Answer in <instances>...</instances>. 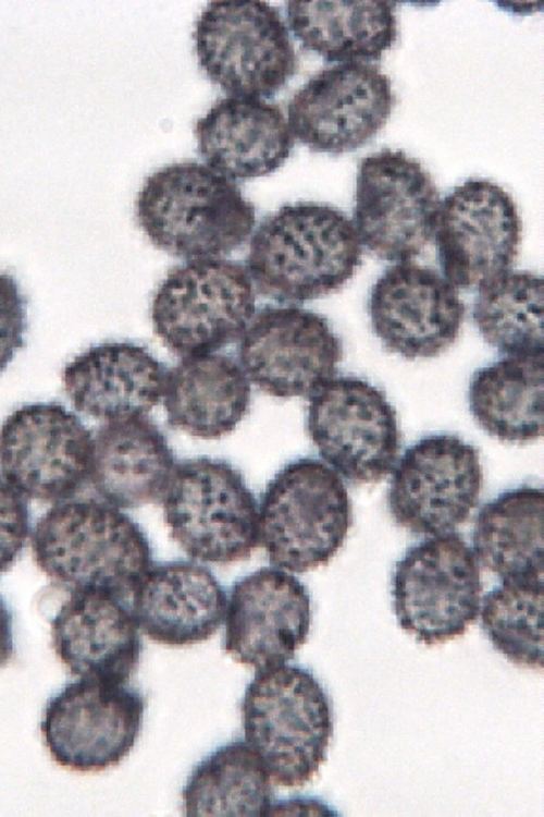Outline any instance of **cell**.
<instances>
[{
  "label": "cell",
  "instance_id": "6da1fadb",
  "mask_svg": "<svg viewBox=\"0 0 544 817\" xmlns=\"http://www.w3.org/2000/svg\"><path fill=\"white\" fill-rule=\"evenodd\" d=\"M361 255L355 225L342 210L300 202L263 219L250 239L247 268L261 295L302 303L339 291Z\"/></svg>",
  "mask_w": 544,
  "mask_h": 817
},
{
  "label": "cell",
  "instance_id": "52a82bcc",
  "mask_svg": "<svg viewBox=\"0 0 544 817\" xmlns=\"http://www.w3.org/2000/svg\"><path fill=\"white\" fill-rule=\"evenodd\" d=\"M193 38L206 75L234 96L273 97L297 71L288 29L267 1H210Z\"/></svg>",
  "mask_w": 544,
  "mask_h": 817
},
{
  "label": "cell",
  "instance_id": "4dcf8cb0",
  "mask_svg": "<svg viewBox=\"0 0 544 817\" xmlns=\"http://www.w3.org/2000/svg\"><path fill=\"white\" fill-rule=\"evenodd\" d=\"M481 601L482 625L496 650L520 667L543 669V576L503 580Z\"/></svg>",
  "mask_w": 544,
  "mask_h": 817
},
{
  "label": "cell",
  "instance_id": "484cf974",
  "mask_svg": "<svg viewBox=\"0 0 544 817\" xmlns=\"http://www.w3.org/2000/svg\"><path fill=\"white\" fill-rule=\"evenodd\" d=\"M394 1L286 2L290 29L301 46L327 62L380 60L397 39Z\"/></svg>",
  "mask_w": 544,
  "mask_h": 817
},
{
  "label": "cell",
  "instance_id": "4fadbf2b",
  "mask_svg": "<svg viewBox=\"0 0 544 817\" xmlns=\"http://www.w3.org/2000/svg\"><path fill=\"white\" fill-rule=\"evenodd\" d=\"M91 454L90 431L57 402L25 404L0 427V472L30 499L73 497L89 479Z\"/></svg>",
  "mask_w": 544,
  "mask_h": 817
},
{
  "label": "cell",
  "instance_id": "44dd1931",
  "mask_svg": "<svg viewBox=\"0 0 544 817\" xmlns=\"http://www.w3.org/2000/svg\"><path fill=\"white\" fill-rule=\"evenodd\" d=\"M226 609L225 592L212 572L189 561L150 565L132 593V613L152 641L187 646L209 639Z\"/></svg>",
  "mask_w": 544,
  "mask_h": 817
},
{
  "label": "cell",
  "instance_id": "3957f363",
  "mask_svg": "<svg viewBox=\"0 0 544 817\" xmlns=\"http://www.w3.org/2000/svg\"><path fill=\"white\" fill-rule=\"evenodd\" d=\"M32 549L37 566L72 589L126 599L151 565L141 527L116 507L94 499L49 509L36 523Z\"/></svg>",
  "mask_w": 544,
  "mask_h": 817
},
{
  "label": "cell",
  "instance_id": "5b68a950",
  "mask_svg": "<svg viewBox=\"0 0 544 817\" xmlns=\"http://www.w3.org/2000/svg\"><path fill=\"white\" fill-rule=\"evenodd\" d=\"M259 541L270 562L302 573L326 565L353 522L348 490L322 461L299 458L269 481L258 509Z\"/></svg>",
  "mask_w": 544,
  "mask_h": 817
},
{
  "label": "cell",
  "instance_id": "4316f807",
  "mask_svg": "<svg viewBox=\"0 0 544 817\" xmlns=\"http://www.w3.org/2000/svg\"><path fill=\"white\" fill-rule=\"evenodd\" d=\"M544 354L507 355L478 369L469 385V406L491 436L527 443L544 434Z\"/></svg>",
  "mask_w": 544,
  "mask_h": 817
},
{
  "label": "cell",
  "instance_id": "30bf717a",
  "mask_svg": "<svg viewBox=\"0 0 544 817\" xmlns=\"http://www.w3.org/2000/svg\"><path fill=\"white\" fill-rule=\"evenodd\" d=\"M145 698L126 683L81 678L49 698L40 731L51 758L77 772L118 766L139 735Z\"/></svg>",
  "mask_w": 544,
  "mask_h": 817
},
{
  "label": "cell",
  "instance_id": "2e32d148",
  "mask_svg": "<svg viewBox=\"0 0 544 817\" xmlns=\"http://www.w3.org/2000/svg\"><path fill=\"white\" fill-rule=\"evenodd\" d=\"M522 222L511 195L485 179H469L440 204L435 241L443 273L454 285L480 286L508 271Z\"/></svg>",
  "mask_w": 544,
  "mask_h": 817
},
{
  "label": "cell",
  "instance_id": "d6986e66",
  "mask_svg": "<svg viewBox=\"0 0 544 817\" xmlns=\"http://www.w3.org/2000/svg\"><path fill=\"white\" fill-rule=\"evenodd\" d=\"M310 596L294 575L261 568L234 583L226 609L224 650L258 670L283 664L308 637Z\"/></svg>",
  "mask_w": 544,
  "mask_h": 817
},
{
  "label": "cell",
  "instance_id": "ac0fdd59",
  "mask_svg": "<svg viewBox=\"0 0 544 817\" xmlns=\"http://www.w3.org/2000/svg\"><path fill=\"white\" fill-rule=\"evenodd\" d=\"M369 313L383 345L416 359L440 356L456 342L466 307L456 288L435 269L403 261L376 279Z\"/></svg>",
  "mask_w": 544,
  "mask_h": 817
},
{
  "label": "cell",
  "instance_id": "83f0119b",
  "mask_svg": "<svg viewBox=\"0 0 544 817\" xmlns=\"http://www.w3.org/2000/svg\"><path fill=\"white\" fill-rule=\"evenodd\" d=\"M543 488L506 490L480 510L473 529L478 559L502 580L543 576Z\"/></svg>",
  "mask_w": 544,
  "mask_h": 817
},
{
  "label": "cell",
  "instance_id": "cb8c5ba5",
  "mask_svg": "<svg viewBox=\"0 0 544 817\" xmlns=\"http://www.w3.org/2000/svg\"><path fill=\"white\" fill-rule=\"evenodd\" d=\"M174 467L166 437L146 414L106 422L92 437L89 479L116 508L161 500Z\"/></svg>",
  "mask_w": 544,
  "mask_h": 817
},
{
  "label": "cell",
  "instance_id": "8992f818",
  "mask_svg": "<svg viewBox=\"0 0 544 817\" xmlns=\"http://www.w3.org/2000/svg\"><path fill=\"white\" fill-rule=\"evenodd\" d=\"M161 501L171 537L193 559L238 562L259 542L256 498L242 473L224 460L178 462Z\"/></svg>",
  "mask_w": 544,
  "mask_h": 817
},
{
  "label": "cell",
  "instance_id": "ffe728a7",
  "mask_svg": "<svg viewBox=\"0 0 544 817\" xmlns=\"http://www.w3.org/2000/svg\"><path fill=\"white\" fill-rule=\"evenodd\" d=\"M52 646L74 675L126 683L135 671L141 641L125 600L89 589H72L51 621Z\"/></svg>",
  "mask_w": 544,
  "mask_h": 817
},
{
  "label": "cell",
  "instance_id": "7c38bea8",
  "mask_svg": "<svg viewBox=\"0 0 544 817\" xmlns=\"http://www.w3.org/2000/svg\"><path fill=\"white\" fill-rule=\"evenodd\" d=\"M307 430L320 455L355 484L383 479L400 446L385 393L354 376L332 378L310 395Z\"/></svg>",
  "mask_w": 544,
  "mask_h": 817
},
{
  "label": "cell",
  "instance_id": "9a60e30c",
  "mask_svg": "<svg viewBox=\"0 0 544 817\" xmlns=\"http://www.w3.org/2000/svg\"><path fill=\"white\" fill-rule=\"evenodd\" d=\"M394 103L391 78L379 66L339 63L319 71L294 94L288 126L312 151L350 153L383 129Z\"/></svg>",
  "mask_w": 544,
  "mask_h": 817
},
{
  "label": "cell",
  "instance_id": "d6a6232c",
  "mask_svg": "<svg viewBox=\"0 0 544 817\" xmlns=\"http://www.w3.org/2000/svg\"><path fill=\"white\" fill-rule=\"evenodd\" d=\"M26 327V298L15 278L0 272V374L24 346Z\"/></svg>",
  "mask_w": 544,
  "mask_h": 817
},
{
  "label": "cell",
  "instance_id": "277c9868",
  "mask_svg": "<svg viewBox=\"0 0 544 817\" xmlns=\"http://www.w3.org/2000/svg\"><path fill=\"white\" fill-rule=\"evenodd\" d=\"M240 710L246 743L276 784L295 788L312 780L326 759L333 716L311 672L284 663L260 669Z\"/></svg>",
  "mask_w": 544,
  "mask_h": 817
},
{
  "label": "cell",
  "instance_id": "f1b7e54d",
  "mask_svg": "<svg viewBox=\"0 0 544 817\" xmlns=\"http://www.w3.org/2000/svg\"><path fill=\"white\" fill-rule=\"evenodd\" d=\"M270 777L242 741L217 748L190 773L182 793L186 816H269Z\"/></svg>",
  "mask_w": 544,
  "mask_h": 817
},
{
  "label": "cell",
  "instance_id": "8fae6325",
  "mask_svg": "<svg viewBox=\"0 0 544 817\" xmlns=\"http://www.w3.org/2000/svg\"><path fill=\"white\" fill-rule=\"evenodd\" d=\"M440 194L430 173L401 150L364 157L356 179L354 225L379 258L407 261L431 241Z\"/></svg>",
  "mask_w": 544,
  "mask_h": 817
},
{
  "label": "cell",
  "instance_id": "e0dca14e",
  "mask_svg": "<svg viewBox=\"0 0 544 817\" xmlns=\"http://www.w3.org/2000/svg\"><path fill=\"white\" fill-rule=\"evenodd\" d=\"M238 355L249 379L263 392L310 397L335 375L343 345L320 314L267 305L244 330Z\"/></svg>",
  "mask_w": 544,
  "mask_h": 817
},
{
  "label": "cell",
  "instance_id": "836d02e7",
  "mask_svg": "<svg viewBox=\"0 0 544 817\" xmlns=\"http://www.w3.org/2000/svg\"><path fill=\"white\" fill-rule=\"evenodd\" d=\"M13 620L12 613L0 596V668L5 667L13 658Z\"/></svg>",
  "mask_w": 544,
  "mask_h": 817
},
{
  "label": "cell",
  "instance_id": "7402d4cb",
  "mask_svg": "<svg viewBox=\"0 0 544 817\" xmlns=\"http://www.w3.org/2000/svg\"><path fill=\"white\" fill-rule=\"evenodd\" d=\"M165 374L144 346L111 341L76 355L65 365L62 380L76 411L110 422L151 411L163 395Z\"/></svg>",
  "mask_w": 544,
  "mask_h": 817
},
{
  "label": "cell",
  "instance_id": "1f68e13d",
  "mask_svg": "<svg viewBox=\"0 0 544 817\" xmlns=\"http://www.w3.org/2000/svg\"><path fill=\"white\" fill-rule=\"evenodd\" d=\"M29 508L25 496L0 478V574L23 550L29 534Z\"/></svg>",
  "mask_w": 544,
  "mask_h": 817
},
{
  "label": "cell",
  "instance_id": "f546056e",
  "mask_svg": "<svg viewBox=\"0 0 544 817\" xmlns=\"http://www.w3.org/2000/svg\"><path fill=\"white\" fill-rule=\"evenodd\" d=\"M544 280L508 270L479 286L473 320L483 339L507 355L544 354Z\"/></svg>",
  "mask_w": 544,
  "mask_h": 817
},
{
  "label": "cell",
  "instance_id": "7a4b0ae2",
  "mask_svg": "<svg viewBox=\"0 0 544 817\" xmlns=\"http://www.w3.org/2000/svg\"><path fill=\"white\" fill-rule=\"evenodd\" d=\"M135 216L158 249L196 259L237 249L256 223L255 207L239 186L194 161L171 163L147 176Z\"/></svg>",
  "mask_w": 544,
  "mask_h": 817
},
{
  "label": "cell",
  "instance_id": "603a6c76",
  "mask_svg": "<svg viewBox=\"0 0 544 817\" xmlns=\"http://www.w3.org/2000/svg\"><path fill=\"white\" fill-rule=\"evenodd\" d=\"M194 134L198 151L210 168L234 179L271 174L286 161L294 146L281 107L257 97L217 100L196 121Z\"/></svg>",
  "mask_w": 544,
  "mask_h": 817
},
{
  "label": "cell",
  "instance_id": "9c48e42d",
  "mask_svg": "<svg viewBox=\"0 0 544 817\" xmlns=\"http://www.w3.org/2000/svg\"><path fill=\"white\" fill-rule=\"evenodd\" d=\"M482 590L477 558L456 533L410 547L393 575L398 623L428 646L466 633L479 617Z\"/></svg>",
  "mask_w": 544,
  "mask_h": 817
},
{
  "label": "cell",
  "instance_id": "5bb4252c",
  "mask_svg": "<svg viewBox=\"0 0 544 817\" xmlns=\"http://www.w3.org/2000/svg\"><path fill=\"white\" fill-rule=\"evenodd\" d=\"M483 486L478 449L455 435H430L399 460L388 489L396 523L415 534H441L463 524Z\"/></svg>",
  "mask_w": 544,
  "mask_h": 817
},
{
  "label": "cell",
  "instance_id": "d4e9b609",
  "mask_svg": "<svg viewBox=\"0 0 544 817\" xmlns=\"http://www.w3.org/2000/svg\"><path fill=\"white\" fill-rule=\"evenodd\" d=\"M163 404L171 427L202 439L231 434L250 407L243 368L223 354L184 357L165 374Z\"/></svg>",
  "mask_w": 544,
  "mask_h": 817
},
{
  "label": "cell",
  "instance_id": "ba28073f",
  "mask_svg": "<svg viewBox=\"0 0 544 817\" xmlns=\"http://www.w3.org/2000/svg\"><path fill=\"white\" fill-rule=\"evenodd\" d=\"M255 290L237 261L200 258L172 267L151 302L156 334L175 355L211 354L237 340L255 314Z\"/></svg>",
  "mask_w": 544,
  "mask_h": 817
}]
</instances>
